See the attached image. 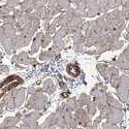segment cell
<instances>
[{"mask_svg":"<svg viewBox=\"0 0 129 129\" xmlns=\"http://www.w3.org/2000/svg\"><path fill=\"white\" fill-rule=\"evenodd\" d=\"M56 25L54 24V23H52V24H48L46 27H45V29H46V32L47 33H49V34H54L56 32Z\"/></svg>","mask_w":129,"mask_h":129,"instance_id":"d4e9b609","label":"cell"},{"mask_svg":"<svg viewBox=\"0 0 129 129\" xmlns=\"http://www.w3.org/2000/svg\"><path fill=\"white\" fill-rule=\"evenodd\" d=\"M114 64L118 67V68H120L122 70H127L129 71V60L123 55V54H121V55L118 57L117 60H115Z\"/></svg>","mask_w":129,"mask_h":129,"instance_id":"9c48e42d","label":"cell"},{"mask_svg":"<svg viewBox=\"0 0 129 129\" xmlns=\"http://www.w3.org/2000/svg\"><path fill=\"white\" fill-rule=\"evenodd\" d=\"M46 103H47V97L40 93V94H36L32 96V98L29 100L28 107L35 109V110H42L45 109Z\"/></svg>","mask_w":129,"mask_h":129,"instance_id":"3957f363","label":"cell"},{"mask_svg":"<svg viewBox=\"0 0 129 129\" xmlns=\"http://www.w3.org/2000/svg\"><path fill=\"white\" fill-rule=\"evenodd\" d=\"M51 41H52V36H51V34H49V33L44 34V35H42V40H41V48L46 49V48L51 44Z\"/></svg>","mask_w":129,"mask_h":129,"instance_id":"44dd1931","label":"cell"},{"mask_svg":"<svg viewBox=\"0 0 129 129\" xmlns=\"http://www.w3.org/2000/svg\"><path fill=\"white\" fill-rule=\"evenodd\" d=\"M96 68L99 71V73L101 76L106 80V81H110V77H111V67H109L106 64L103 63H98L96 65Z\"/></svg>","mask_w":129,"mask_h":129,"instance_id":"7c38bea8","label":"cell"},{"mask_svg":"<svg viewBox=\"0 0 129 129\" xmlns=\"http://www.w3.org/2000/svg\"><path fill=\"white\" fill-rule=\"evenodd\" d=\"M70 1H71V3H72V4L77 5V4H79V3L82 1V0H70Z\"/></svg>","mask_w":129,"mask_h":129,"instance_id":"f546056e","label":"cell"},{"mask_svg":"<svg viewBox=\"0 0 129 129\" xmlns=\"http://www.w3.org/2000/svg\"><path fill=\"white\" fill-rule=\"evenodd\" d=\"M42 34L41 32H39V33H37L33 39V42H32V46H31V50H30V55H33V54L37 53L39 48L41 47V40H42Z\"/></svg>","mask_w":129,"mask_h":129,"instance_id":"30bf717a","label":"cell"},{"mask_svg":"<svg viewBox=\"0 0 129 129\" xmlns=\"http://www.w3.org/2000/svg\"><path fill=\"white\" fill-rule=\"evenodd\" d=\"M13 62L14 63H20V64H25V65H29V64L34 65V64L37 63V61L34 58H30L28 56V53H26V52H22V53H20L19 55L14 56Z\"/></svg>","mask_w":129,"mask_h":129,"instance_id":"52a82bcc","label":"cell"},{"mask_svg":"<svg viewBox=\"0 0 129 129\" xmlns=\"http://www.w3.org/2000/svg\"><path fill=\"white\" fill-rule=\"evenodd\" d=\"M55 90H56V88H55V86H54V84H53V82L51 80H47L44 83V88H42V91H45L47 93H53Z\"/></svg>","mask_w":129,"mask_h":129,"instance_id":"ffe728a7","label":"cell"},{"mask_svg":"<svg viewBox=\"0 0 129 129\" xmlns=\"http://www.w3.org/2000/svg\"><path fill=\"white\" fill-rule=\"evenodd\" d=\"M15 8H16V7L8 6V5H6V4L0 6V20H2L4 17L10 15V13H13Z\"/></svg>","mask_w":129,"mask_h":129,"instance_id":"ac0fdd59","label":"cell"},{"mask_svg":"<svg viewBox=\"0 0 129 129\" xmlns=\"http://www.w3.org/2000/svg\"><path fill=\"white\" fill-rule=\"evenodd\" d=\"M3 29H4V32H5V36L7 38H12L14 36L17 35V32H18V28L16 25H13V24H5L2 26Z\"/></svg>","mask_w":129,"mask_h":129,"instance_id":"5bb4252c","label":"cell"},{"mask_svg":"<svg viewBox=\"0 0 129 129\" xmlns=\"http://www.w3.org/2000/svg\"><path fill=\"white\" fill-rule=\"evenodd\" d=\"M5 37H6V36H5L4 29H3V27L1 26V27H0V42H2V40H3Z\"/></svg>","mask_w":129,"mask_h":129,"instance_id":"83f0119b","label":"cell"},{"mask_svg":"<svg viewBox=\"0 0 129 129\" xmlns=\"http://www.w3.org/2000/svg\"><path fill=\"white\" fill-rule=\"evenodd\" d=\"M23 100H24V90L22 89V90H20L16 94V102H17V105L18 106L21 105V104H22V102H23Z\"/></svg>","mask_w":129,"mask_h":129,"instance_id":"603a6c76","label":"cell"},{"mask_svg":"<svg viewBox=\"0 0 129 129\" xmlns=\"http://www.w3.org/2000/svg\"><path fill=\"white\" fill-rule=\"evenodd\" d=\"M105 91H106V88L104 87V86L102 84H98V85H96L94 87V89L91 91V95L95 98V97H98V96L104 95Z\"/></svg>","mask_w":129,"mask_h":129,"instance_id":"2e32d148","label":"cell"},{"mask_svg":"<svg viewBox=\"0 0 129 129\" xmlns=\"http://www.w3.org/2000/svg\"><path fill=\"white\" fill-rule=\"evenodd\" d=\"M66 71L72 78H78L80 76V73H81L80 66L77 63H69L67 65V67H66Z\"/></svg>","mask_w":129,"mask_h":129,"instance_id":"4fadbf2b","label":"cell"},{"mask_svg":"<svg viewBox=\"0 0 129 129\" xmlns=\"http://www.w3.org/2000/svg\"><path fill=\"white\" fill-rule=\"evenodd\" d=\"M90 115L87 111L83 110L82 107L77 110L76 112V115H74V120H76V123L81 125V126H84V127H89V124L91 122L90 120Z\"/></svg>","mask_w":129,"mask_h":129,"instance_id":"7a4b0ae2","label":"cell"},{"mask_svg":"<svg viewBox=\"0 0 129 129\" xmlns=\"http://www.w3.org/2000/svg\"><path fill=\"white\" fill-rule=\"evenodd\" d=\"M34 0H24L20 3V9L26 14H30L34 10Z\"/></svg>","mask_w":129,"mask_h":129,"instance_id":"8fae6325","label":"cell"},{"mask_svg":"<svg viewBox=\"0 0 129 129\" xmlns=\"http://www.w3.org/2000/svg\"><path fill=\"white\" fill-rule=\"evenodd\" d=\"M7 72H8V67L7 66H4V65L0 66V73H7Z\"/></svg>","mask_w":129,"mask_h":129,"instance_id":"f1b7e54d","label":"cell"},{"mask_svg":"<svg viewBox=\"0 0 129 129\" xmlns=\"http://www.w3.org/2000/svg\"><path fill=\"white\" fill-rule=\"evenodd\" d=\"M122 117H123L122 110L114 109V107L109 106L105 119H107V121H109L110 123H112V124H116V123H118V122H120V121L122 120Z\"/></svg>","mask_w":129,"mask_h":129,"instance_id":"8992f818","label":"cell"},{"mask_svg":"<svg viewBox=\"0 0 129 129\" xmlns=\"http://www.w3.org/2000/svg\"><path fill=\"white\" fill-rule=\"evenodd\" d=\"M87 107H88V113H89V115L92 117V116H94L95 115V113H96V104H95V102H92V101H90L88 104H87Z\"/></svg>","mask_w":129,"mask_h":129,"instance_id":"cb8c5ba5","label":"cell"},{"mask_svg":"<svg viewBox=\"0 0 129 129\" xmlns=\"http://www.w3.org/2000/svg\"><path fill=\"white\" fill-rule=\"evenodd\" d=\"M86 4H87V17L93 18L101 14L98 0H86Z\"/></svg>","mask_w":129,"mask_h":129,"instance_id":"5b68a950","label":"cell"},{"mask_svg":"<svg viewBox=\"0 0 129 129\" xmlns=\"http://www.w3.org/2000/svg\"><path fill=\"white\" fill-rule=\"evenodd\" d=\"M39 117H40V114H38L37 112H33L25 117V122H35Z\"/></svg>","mask_w":129,"mask_h":129,"instance_id":"7402d4cb","label":"cell"},{"mask_svg":"<svg viewBox=\"0 0 129 129\" xmlns=\"http://www.w3.org/2000/svg\"><path fill=\"white\" fill-rule=\"evenodd\" d=\"M106 101H107V105L111 106V107H114V109H119V110H122V104L116 100L111 94H107L106 95Z\"/></svg>","mask_w":129,"mask_h":129,"instance_id":"e0dca14e","label":"cell"},{"mask_svg":"<svg viewBox=\"0 0 129 129\" xmlns=\"http://www.w3.org/2000/svg\"><path fill=\"white\" fill-rule=\"evenodd\" d=\"M73 39V49L78 54L84 53V46H85V35L83 31L77 32V33L72 34Z\"/></svg>","mask_w":129,"mask_h":129,"instance_id":"277c9868","label":"cell"},{"mask_svg":"<svg viewBox=\"0 0 129 129\" xmlns=\"http://www.w3.org/2000/svg\"><path fill=\"white\" fill-rule=\"evenodd\" d=\"M98 1L101 9V14H105L113 8H118L116 4V0H98Z\"/></svg>","mask_w":129,"mask_h":129,"instance_id":"ba28073f","label":"cell"},{"mask_svg":"<svg viewBox=\"0 0 129 129\" xmlns=\"http://www.w3.org/2000/svg\"><path fill=\"white\" fill-rule=\"evenodd\" d=\"M58 53H59V52L53 47V48H51V49H50V50H48V51L42 52V53L40 54V55H39V59H40L41 61H47V60H50V59H52V58L55 57Z\"/></svg>","mask_w":129,"mask_h":129,"instance_id":"9a60e30c","label":"cell"},{"mask_svg":"<svg viewBox=\"0 0 129 129\" xmlns=\"http://www.w3.org/2000/svg\"><path fill=\"white\" fill-rule=\"evenodd\" d=\"M56 3L62 12L68 9L69 7H71V1L70 0H56Z\"/></svg>","mask_w":129,"mask_h":129,"instance_id":"d6986e66","label":"cell"},{"mask_svg":"<svg viewBox=\"0 0 129 129\" xmlns=\"http://www.w3.org/2000/svg\"><path fill=\"white\" fill-rule=\"evenodd\" d=\"M21 0H7L6 1V5L12 6V7H17L18 5H20Z\"/></svg>","mask_w":129,"mask_h":129,"instance_id":"484cf974","label":"cell"},{"mask_svg":"<svg viewBox=\"0 0 129 129\" xmlns=\"http://www.w3.org/2000/svg\"><path fill=\"white\" fill-rule=\"evenodd\" d=\"M123 45H124V42L122 41V40H118L116 44L114 45V48H113V50L114 51H116V50H120L122 47H123Z\"/></svg>","mask_w":129,"mask_h":129,"instance_id":"4316f807","label":"cell"},{"mask_svg":"<svg viewBox=\"0 0 129 129\" xmlns=\"http://www.w3.org/2000/svg\"><path fill=\"white\" fill-rule=\"evenodd\" d=\"M128 91H129V78L126 76H122L120 77V82L117 87V94L123 102L127 101Z\"/></svg>","mask_w":129,"mask_h":129,"instance_id":"6da1fadb","label":"cell"},{"mask_svg":"<svg viewBox=\"0 0 129 129\" xmlns=\"http://www.w3.org/2000/svg\"><path fill=\"white\" fill-rule=\"evenodd\" d=\"M0 1H2V0H0Z\"/></svg>","mask_w":129,"mask_h":129,"instance_id":"1f68e13d","label":"cell"},{"mask_svg":"<svg viewBox=\"0 0 129 129\" xmlns=\"http://www.w3.org/2000/svg\"><path fill=\"white\" fill-rule=\"evenodd\" d=\"M1 59H2V55H1V53H0V61H1Z\"/></svg>","mask_w":129,"mask_h":129,"instance_id":"4dcf8cb0","label":"cell"}]
</instances>
